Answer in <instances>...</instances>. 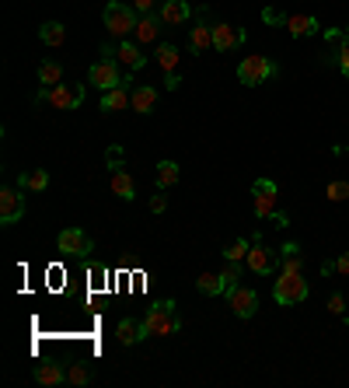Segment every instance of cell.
Wrapping results in <instances>:
<instances>
[{"instance_id": "6da1fadb", "label": "cell", "mask_w": 349, "mask_h": 388, "mask_svg": "<svg viewBox=\"0 0 349 388\" xmlns=\"http://www.w3.org/2000/svg\"><path fill=\"white\" fill-rule=\"evenodd\" d=\"M144 329L147 336H175L182 329V318H178V304L168 297V301H157L147 308L144 315Z\"/></svg>"}, {"instance_id": "7a4b0ae2", "label": "cell", "mask_w": 349, "mask_h": 388, "mask_svg": "<svg viewBox=\"0 0 349 388\" xmlns=\"http://www.w3.org/2000/svg\"><path fill=\"white\" fill-rule=\"evenodd\" d=\"M137 11L130 4H123V0H112V4H105V32L112 39H126L133 29H137Z\"/></svg>"}, {"instance_id": "3957f363", "label": "cell", "mask_w": 349, "mask_h": 388, "mask_svg": "<svg viewBox=\"0 0 349 388\" xmlns=\"http://www.w3.org/2000/svg\"><path fill=\"white\" fill-rule=\"evenodd\" d=\"M84 95H88L84 84H56V88H42V91H39V98L49 102V105L60 109V112L81 109V105H84Z\"/></svg>"}, {"instance_id": "277c9868", "label": "cell", "mask_w": 349, "mask_h": 388, "mask_svg": "<svg viewBox=\"0 0 349 388\" xmlns=\"http://www.w3.org/2000/svg\"><path fill=\"white\" fill-rule=\"evenodd\" d=\"M307 294H311V287H307L304 273H279L276 276V287H272L276 304H300Z\"/></svg>"}, {"instance_id": "5b68a950", "label": "cell", "mask_w": 349, "mask_h": 388, "mask_svg": "<svg viewBox=\"0 0 349 388\" xmlns=\"http://www.w3.org/2000/svg\"><path fill=\"white\" fill-rule=\"evenodd\" d=\"M272 74H276V67H272L269 57H245V60L238 64V81H241L245 88H258V84H265Z\"/></svg>"}, {"instance_id": "8992f818", "label": "cell", "mask_w": 349, "mask_h": 388, "mask_svg": "<svg viewBox=\"0 0 349 388\" xmlns=\"http://www.w3.org/2000/svg\"><path fill=\"white\" fill-rule=\"evenodd\" d=\"M88 84H95V88L109 91V88L126 84V77H123V70H119V64H116V60H98V64L88 70Z\"/></svg>"}, {"instance_id": "52a82bcc", "label": "cell", "mask_w": 349, "mask_h": 388, "mask_svg": "<svg viewBox=\"0 0 349 388\" xmlns=\"http://www.w3.org/2000/svg\"><path fill=\"white\" fill-rule=\"evenodd\" d=\"M248 269L251 273H258V276H269V273H276L279 269V252H272L269 245H262L258 238L251 241V252H248Z\"/></svg>"}, {"instance_id": "ba28073f", "label": "cell", "mask_w": 349, "mask_h": 388, "mask_svg": "<svg viewBox=\"0 0 349 388\" xmlns=\"http://www.w3.org/2000/svg\"><path fill=\"white\" fill-rule=\"evenodd\" d=\"M25 217V196L22 189H0V224H18Z\"/></svg>"}, {"instance_id": "9c48e42d", "label": "cell", "mask_w": 349, "mask_h": 388, "mask_svg": "<svg viewBox=\"0 0 349 388\" xmlns=\"http://www.w3.org/2000/svg\"><path fill=\"white\" fill-rule=\"evenodd\" d=\"M251 196H255V217H272V214H276V196H279V189H276L272 179H258V182L251 186Z\"/></svg>"}, {"instance_id": "30bf717a", "label": "cell", "mask_w": 349, "mask_h": 388, "mask_svg": "<svg viewBox=\"0 0 349 388\" xmlns=\"http://www.w3.org/2000/svg\"><path fill=\"white\" fill-rule=\"evenodd\" d=\"M56 245H60V252L63 255H74V259H84V255H91V238L84 234V231H77V227H67V231H60V238H56Z\"/></svg>"}, {"instance_id": "8fae6325", "label": "cell", "mask_w": 349, "mask_h": 388, "mask_svg": "<svg viewBox=\"0 0 349 388\" xmlns=\"http://www.w3.org/2000/svg\"><path fill=\"white\" fill-rule=\"evenodd\" d=\"M227 301H231V311L238 315V318H255V311H258V294L251 290V287H234L231 294H227Z\"/></svg>"}, {"instance_id": "7c38bea8", "label": "cell", "mask_w": 349, "mask_h": 388, "mask_svg": "<svg viewBox=\"0 0 349 388\" xmlns=\"http://www.w3.org/2000/svg\"><path fill=\"white\" fill-rule=\"evenodd\" d=\"M238 46H245V29H234V25H213V50L217 53H234Z\"/></svg>"}, {"instance_id": "4fadbf2b", "label": "cell", "mask_w": 349, "mask_h": 388, "mask_svg": "<svg viewBox=\"0 0 349 388\" xmlns=\"http://www.w3.org/2000/svg\"><path fill=\"white\" fill-rule=\"evenodd\" d=\"M116 64L123 67V70H140L144 64H147V57H144V50H140V43H130V39H123L119 43V50H116Z\"/></svg>"}, {"instance_id": "5bb4252c", "label": "cell", "mask_w": 349, "mask_h": 388, "mask_svg": "<svg viewBox=\"0 0 349 388\" xmlns=\"http://www.w3.org/2000/svg\"><path fill=\"white\" fill-rule=\"evenodd\" d=\"M130 105H133V91L126 84L102 91V112H126Z\"/></svg>"}, {"instance_id": "9a60e30c", "label": "cell", "mask_w": 349, "mask_h": 388, "mask_svg": "<svg viewBox=\"0 0 349 388\" xmlns=\"http://www.w3.org/2000/svg\"><path fill=\"white\" fill-rule=\"evenodd\" d=\"M206 50H213V25L199 18L189 29V53H206Z\"/></svg>"}, {"instance_id": "2e32d148", "label": "cell", "mask_w": 349, "mask_h": 388, "mask_svg": "<svg viewBox=\"0 0 349 388\" xmlns=\"http://www.w3.org/2000/svg\"><path fill=\"white\" fill-rule=\"evenodd\" d=\"M189 18H192L189 0H164L161 4V22L164 25H185Z\"/></svg>"}, {"instance_id": "e0dca14e", "label": "cell", "mask_w": 349, "mask_h": 388, "mask_svg": "<svg viewBox=\"0 0 349 388\" xmlns=\"http://www.w3.org/2000/svg\"><path fill=\"white\" fill-rule=\"evenodd\" d=\"M300 269H304V252L297 241H286L279 248V269L276 273H300Z\"/></svg>"}, {"instance_id": "ac0fdd59", "label": "cell", "mask_w": 349, "mask_h": 388, "mask_svg": "<svg viewBox=\"0 0 349 388\" xmlns=\"http://www.w3.org/2000/svg\"><path fill=\"white\" fill-rule=\"evenodd\" d=\"M154 105H157V88H150V84L133 88V105H130V109H133L137 116H150Z\"/></svg>"}, {"instance_id": "d6986e66", "label": "cell", "mask_w": 349, "mask_h": 388, "mask_svg": "<svg viewBox=\"0 0 349 388\" xmlns=\"http://www.w3.org/2000/svg\"><path fill=\"white\" fill-rule=\"evenodd\" d=\"M157 29H161V18H157V15H140V22H137V29H133V39H137L140 46L157 43Z\"/></svg>"}, {"instance_id": "ffe728a7", "label": "cell", "mask_w": 349, "mask_h": 388, "mask_svg": "<svg viewBox=\"0 0 349 388\" xmlns=\"http://www.w3.org/2000/svg\"><path fill=\"white\" fill-rule=\"evenodd\" d=\"M109 186H112V193H116L119 200H133V196H137L133 175H130L126 168H112V175H109Z\"/></svg>"}, {"instance_id": "44dd1931", "label": "cell", "mask_w": 349, "mask_h": 388, "mask_svg": "<svg viewBox=\"0 0 349 388\" xmlns=\"http://www.w3.org/2000/svg\"><path fill=\"white\" fill-rule=\"evenodd\" d=\"M286 32L293 39H307V36L318 32V18H311V15H290L286 18Z\"/></svg>"}, {"instance_id": "7402d4cb", "label": "cell", "mask_w": 349, "mask_h": 388, "mask_svg": "<svg viewBox=\"0 0 349 388\" xmlns=\"http://www.w3.org/2000/svg\"><path fill=\"white\" fill-rule=\"evenodd\" d=\"M196 287H199V294H206V297H220V294H227V280H224V273H199Z\"/></svg>"}, {"instance_id": "603a6c76", "label": "cell", "mask_w": 349, "mask_h": 388, "mask_svg": "<svg viewBox=\"0 0 349 388\" xmlns=\"http://www.w3.org/2000/svg\"><path fill=\"white\" fill-rule=\"evenodd\" d=\"M116 336H119V343H123V346H133V343L147 339V329H144V322L123 318V322H119V329H116Z\"/></svg>"}, {"instance_id": "cb8c5ba5", "label": "cell", "mask_w": 349, "mask_h": 388, "mask_svg": "<svg viewBox=\"0 0 349 388\" xmlns=\"http://www.w3.org/2000/svg\"><path fill=\"white\" fill-rule=\"evenodd\" d=\"M18 189H29V193H42V189H49V172H46V168H32V172H25V175L18 179Z\"/></svg>"}, {"instance_id": "d4e9b609", "label": "cell", "mask_w": 349, "mask_h": 388, "mask_svg": "<svg viewBox=\"0 0 349 388\" xmlns=\"http://www.w3.org/2000/svg\"><path fill=\"white\" fill-rule=\"evenodd\" d=\"M36 381L39 385H60V381H67V367L63 364H39L36 367Z\"/></svg>"}, {"instance_id": "484cf974", "label": "cell", "mask_w": 349, "mask_h": 388, "mask_svg": "<svg viewBox=\"0 0 349 388\" xmlns=\"http://www.w3.org/2000/svg\"><path fill=\"white\" fill-rule=\"evenodd\" d=\"M39 39H42L46 46H53V50H56V46H63V43H67V29H63L60 22H46V25L39 29Z\"/></svg>"}, {"instance_id": "4316f807", "label": "cell", "mask_w": 349, "mask_h": 388, "mask_svg": "<svg viewBox=\"0 0 349 388\" xmlns=\"http://www.w3.org/2000/svg\"><path fill=\"white\" fill-rule=\"evenodd\" d=\"M157 64H161L164 74H175V70H178V46L161 43V46H157Z\"/></svg>"}, {"instance_id": "83f0119b", "label": "cell", "mask_w": 349, "mask_h": 388, "mask_svg": "<svg viewBox=\"0 0 349 388\" xmlns=\"http://www.w3.org/2000/svg\"><path fill=\"white\" fill-rule=\"evenodd\" d=\"M178 179H182V168L175 161H157V186L161 189H171Z\"/></svg>"}, {"instance_id": "f1b7e54d", "label": "cell", "mask_w": 349, "mask_h": 388, "mask_svg": "<svg viewBox=\"0 0 349 388\" xmlns=\"http://www.w3.org/2000/svg\"><path fill=\"white\" fill-rule=\"evenodd\" d=\"M39 84H46V88H56V84H63V67L46 60V64L39 67Z\"/></svg>"}, {"instance_id": "f546056e", "label": "cell", "mask_w": 349, "mask_h": 388, "mask_svg": "<svg viewBox=\"0 0 349 388\" xmlns=\"http://www.w3.org/2000/svg\"><path fill=\"white\" fill-rule=\"evenodd\" d=\"M248 252H251V241L238 238V241H231V245L224 248V259H227V262H245V259H248Z\"/></svg>"}, {"instance_id": "4dcf8cb0", "label": "cell", "mask_w": 349, "mask_h": 388, "mask_svg": "<svg viewBox=\"0 0 349 388\" xmlns=\"http://www.w3.org/2000/svg\"><path fill=\"white\" fill-rule=\"evenodd\" d=\"M325 196H328L332 203H342V200H349V182H346V179H335V182H328Z\"/></svg>"}, {"instance_id": "1f68e13d", "label": "cell", "mask_w": 349, "mask_h": 388, "mask_svg": "<svg viewBox=\"0 0 349 388\" xmlns=\"http://www.w3.org/2000/svg\"><path fill=\"white\" fill-rule=\"evenodd\" d=\"M67 381H70V385H88V381H91V371H88L84 364H70V367H67Z\"/></svg>"}, {"instance_id": "d6a6232c", "label": "cell", "mask_w": 349, "mask_h": 388, "mask_svg": "<svg viewBox=\"0 0 349 388\" xmlns=\"http://www.w3.org/2000/svg\"><path fill=\"white\" fill-rule=\"evenodd\" d=\"M346 36H349V32H342V29H328V32H325V43H328V46L335 50V60H339V50H342V46L349 43Z\"/></svg>"}, {"instance_id": "836d02e7", "label": "cell", "mask_w": 349, "mask_h": 388, "mask_svg": "<svg viewBox=\"0 0 349 388\" xmlns=\"http://www.w3.org/2000/svg\"><path fill=\"white\" fill-rule=\"evenodd\" d=\"M238 276H241V262H227L224 266V280H227V294L238 287Z\"/></svg>"}, {"instance_id": "e575fe53", "label": "cell", "mask_w": 349, "mask_h": 388, "mask_svg": "<svg viewBox=\"0 0 349 388\" xmlns=\"http://www.w3.org/2000/svg\"><path fill=\"white\" fill-rule=\"evenodd\" d=\"M328 311H332V315H346V297H342V294H332V297H328Z\"/></svg>"}, {"instance_id": "d590c367", "label": "cell", "mask_w": 349, "mask_h": 388, "mask_svg": "<svg viewBox=\"0 0 349 388\" xmlns=\"http://www.w3.org/2000/svg\"><path fill=\"white\" fill-rule=\"evenodd\" d=\"M154 8H157V0H133L137 15H154Z\"/></svg>"}, {"instance_id": "8d00e7d4", "label": "cell", "mask_w": 349, "mask_h": 388, "mask_svg": "<svg viewBox=\"0 0 349 388\" xmlns=\"http://www.w3.org/2000/svg\"><path fill=\"white\" fill-rule=\"evenodd\" d=\"M262 18H265L269 25H286V15H279V11H272V8H265V11H262Z\"/></svg>"}, {"instance_id": "74e56055", "label": "cell", "mask_w": 349, "mask_h": 388, "mask_svg": "<svg viewBox=\"0 0 349 388\" xmlns=\"http://www.w3.org/2000/svg\"><path fill=\"white\" fill-rule=\"evenodd\" d=\"M335 64H339V70H342V74L349 77V43H346V46L339 50V60H335Z\"/></svg>"}, {"instance_id": "f35d334b", "label": "cell", "mask_w": 349, "mask_h": 388, "mask_svg": "<svg viewBox=\"0 0 349 388\" xmlns=\"http://www.w3.org/2000/svg\"><path fill=\"white\" fill-rule=\"evenodd\" d=\"M164 88H168V91H178V88H182V74H178V70L168 74V77H164Z\"/></svg>"}, {"instance_id": "ab89813d", "label": "cell", "mask_w": 349, "mask_h": 388, "mask_svg": "<svg viewBox=\"0 0 349 388\" xmlns=\"http://www.w3.org/2000/svg\"><path fill=\"white\" fill-rule=\"evenodd\" d=\"M109 165H112V168H123V147H109Z\"/></svg>"}, {"instance_id": "60d3db41", "label": "cell", "mask_w": 349, "mask_h": 388, "mask_svg": "<svg viewBox=\"0 0 349 388\" xmlns=\"http://www.w3.org/2000/svg\"><path fill=\"white\" fill-rule=\"evenodd\" d=\"M150 210H154V214H164V210H168V196H161V193H157V196L150 200Z\"/></svg>"}, {"instance_id": "b9f144b4", "label": "cell", "mask_w": 349, "mask_h": 388, "mask_svg": "<svg viewBox=\"0 0 349 388\" xmlns=\"http://www.w3.org/2000/svg\"><path fill=\"white\" fill-rule=\"evenodd\" d=\"M335 273H342V276H349V252H342V255L335 259Z\"/></svg>"}, {"instance_id": "7bdbcfd3", "label": "cell", "mask_w": 349, "mask_h": 388, "mask_svg": "<svg viewBox=\"0 0 349 388\" xmlns=\"http://www.w3.org/2000/svg\"><path fill=\"white\" fill-rule=\"evenodd\" d=\"M272 224H276V227H286L290 221H286V214H272Z\"/></svg>"}, {"instance_id": "ee69618b", "label": "cell", "mask_w": 349, "mask_h": 388, "mask_svg": "<svg viewBox=\"0 0 349 388\" xmlns=\"http://www.w3.org/2000/svg\"><path fill=\"white\" fill-rule=\"evenodd\" d=\"M332 273H335V262H332V259H328V262H321V276H332Z\"/></svg>"}, {"instance_id": "f6af8a7d", "label": "cell", "mask_w": 349, "mask_h": 388, "mask_svg": "<svg viewBox=\"0 0 349 388\" xmlns=\"http://www.w3.org/2000/svg\"><path fill=\"white\" fill-rule=\"evenodd\" d=\"M346 151H349V144H346Z\"/></svg>"}, {"instance_id": "bcb514c9", "label": "cell", "mask_w": 349, "mask_h": 388, "mask_svg": "<svg viewBox=\"0 0 349 388\" xmlns=\"http://www.w3.org/2000/svg\"><path fill=\"white\" fill-rule=\"evenodd\" d=\"M346 32H349V29H346Z\"/></svg>"}]
</instances>
